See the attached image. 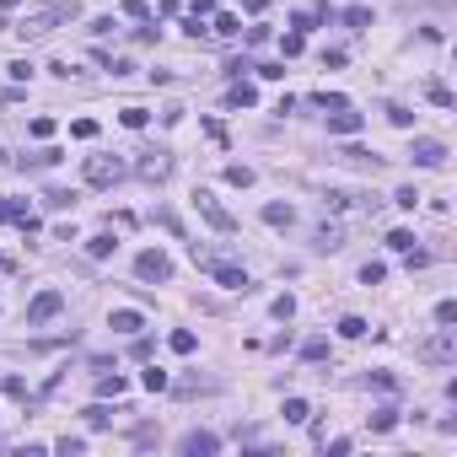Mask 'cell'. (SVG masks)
I'll use <instances>...</instances> for the list:
<instances>
[{"mask_svg":"<svg viewBox=\"0 0 457 457\" xmlns=\"http://www.w3.org/2000/svg\"><path fill=\"white\" fill-rule=\"evenodd\" d=\"M194 264H199L215 285H226V291H253V280H248L242 264H231V258H221V253H205L199 242H194Z\"/></svg>","mask_w":457,"mask_h":457,"instance_id":"obj_1","label":"cell"},{"mask_svg":"<svg viewBox=\"0 0 457 457\" xmlns=\"http://www.w3.org/2000/svg\"><path fill=\"white\" fill-rule=\"evenodd\" d=\"M76 17V11H70V6H65V0H49V6H33V11H27V17H22V38H43V33H49V27H60V22H70Z\"/></svg>","mask_w":457,"mask_h":457,"instance_id":"obj_2","label":"cell"},{"mask_svg":"<svg viewBox=\"0 0 457 457\" xmlns=\"http://www.w3.org/2000/svg\"><path fill=\"white\" fill-rule=\"evenodd\" d=\"M419 360H431V366H452L457 360V329L452 323H441V329L419 344Z\"/></svg>","mask_w":457,"mask_h":457,"instance_id":"obj_3","label":"cell"},{"mask_svg":"<svg viewBox=\"0 0 457 457\" xmlns=\"http://www.w3.org/2000/svg\"><path fill=\"white\" fill-rule=\"evenodd\" d=\"M81 172H86V183H92V188H113L119 178H124V162L97 151V156H86V162H81Z\"/></svg>","mask_w":457,"mask_h":457,"instance_id":"obj_4","label":"cell"},{"mask_svg":"<svg viewBox=\"0 0 457 457\" xmlns=\"http://www.w3.org/2000/svg\"><path fill=\"white\" fill-rule=\"evenodd\" d=\"M65 312V296L60 291H38L33 301H27V329H43V323H54Z\"/></svg>","mask_w":457,"mask_h":457,"instance_id":"obj_5","label":"cell"},{"mask_svg":"<svg viewBox=\"0 0 457 457\" xmlns=\"http://www.w3.org/2000/svg\"><path fill=\"white\" fill-rule=\"evenodd\" d=\"M194 210H199V215H205V221H210L215 231H237V221H231V210L221 205V199H215L210 188H199V194H194Z\"/></svg>","mask_w":457,"mask_h":457,"instance_id":"obj_6","label":"cell"},{"mask_svg":"<svg viewBox=\"0 0 457 457\" xmlns=\"http://www.w3.org/2000/svg\"><path fill=\"white\" fill-rule=\"evenodd\" d=\"M135 274H140V280H156V285H162V280H172V258H167L162 248H146L140 258H135Z\"/></svg>","mask_w":457,"mask_h":457,"instance_id":"obj_7","label":"cell"},{"mask_svg":"<svg viewBox=\"0 0 457 457\" xmlns=\"http://www.w3.org/2000/svg\"><path fill=\"white\" fill-rule=\"evenodd\" d=\"M409 162H415V167H441V162H447V146L431 140V135H419L415 151H409Z\"/></svg>","mask_w":457,"mask_h":457,"instance_id":"obj_8","label":"cell"},{"mask_svg":"<svg viewBox=\"0 0 457 457\" xmlns=\"http://www.w3.org/2000/svg\"><path fill=\"white\" fill-rule=\"evenodd\" d=\"M178 452H183V457H210V452H221V436H210V431H188V436L178 441Z\"/></svg>","mask_w":457,"mask_h":457,"instance_id":"obj_9","label":"cell"},{"mask_svg":"<svg viewBox=\"0 0 457 457\" xmlns=\"http://www.w3.org/2000/svg\"><path fill=\"white\" fill-rule=\"evenodd\" d=\"M360 124H366V119H360V113H355L350 103L329 113V135H344V140H350V135H360Z\"/></svg>","mask_w":457,"mask_h":457,"instance_id":"obj_10","label":"cell"},{"mask_svg":"<svg viewBox=\"0 0 457 457\" xmlns=\"http://www.w3.org/2000/svg\"><path fill=\"white\" fill-rule=\"evenodd\" d=\"M135 172H140V178H146V183H162L167 172H172V156H167V151H146V156H140V167H135Z\"/></svg>","mask_w":457,"mask_h":457,"instance_id":"obj_11","label":"cell"},{"mask_svg":"<svg viewBox=\"0 0 457 457\" xmlns=\"http://www.w3.org/2000/svg\"><path fill=\"white\" fill-rule=\"evenodd\" d=\"M108 329H113V333H140V329H146V312H135V307H119L113 317H108Z\"/></svg>","mask_w":457,"mask_h":457,"instance_id":"obj_12","label":"cell"},{"mask_svg":"<svg viewBox=\"0 0 457 457\" xmlns=\"http://www.w3.org/2000/svg\"><path fill=\"white\" fill-rule=\"evenodd\" d=\"M312 242H317V248H323V253L344 248V226H339V221H323V226H317V237H312Z\"/></svg>","mask_w":457,"mask_h":457,"instance_id":"obj_13","label":"cell"},{"mask_svg":"<svg viewBox=\"0 0 457 457\" xmlns=\"http://www.w3.org/2000/svg\"><path fill=\"white\" fill-rule=\"evenodd\" d=\"M60 156H65V151H54V146H49V151H38V156H22V172H38V167H60Z\"/></svg>","mask_w":457,"mask_h":457,"instance_id":"obj_14","label":"cell"},{"mask_svg":"<svg viewBox=\"0 0 457 457\" xmlns=\"http://www.w3.org/2000/svg\"><path fill=\"white\" fill-rule=\"evenodd\" d=\"M231 103H237V108H253V103H258V86L237 76V81H231Z\"/></svg>","mask_w":457,"mask_h":457,"instance_id":"obj_15","label":"cell"},{"mask_svg":"<svg viewBox=\"0 0 457 457\" xmlns=\"http://www.w3.org/2000/svg\"><path fill=\"white\" fill-rule=\"evenodd\" d=\"M124 388H129V382H124V376H119V372H113V376H97V398H124Z\"/></svg>","mask_w":457,"mask_h":457,"instance_id":"obj_16","label":"cell"},{"mask_svg":"<svg viewBox=\"0 0 457 457\" xmlns=\"http://www.w3.org/2000/svg\"><path fill=\"white\" fill-rule=\"evenodd\" d=\"M43 205H49V210H76V188H49Z\"/></svg>","mask_w":457,"mask_h":457,"instance_id":"obj_17","label":"cell"},{"mask_svg":"<svg viewBox=\"0 0 457 457\" xmlns=\"http://www.w3.org/2000/svg\"><path fill=\"white\" fill-rule=\"evenodd\" d=\"M280 415H285V425H307V398H285V409H280Z\"/></svg>","mask_w":457,"mask_h":457,"instance_id":"obj_18","label":"cell"},{"mask_svg":"<svg viewBox=\"0 0 457 457\" xmlns=\"http://www.w3.org/2000/svg\"><path fill=\"white\" fill-rule=\"evenodd\" d=\"M393 425H398V409H393V404H382V409L372 415V431H376V436H388Z\"/></svg>","mask_w":457,"mask_h":457,"instance_id":"obj_19","label":"cell"},{"mask_svg":"<svg viewBox=\"0 0 457 457\" xmlns=\"http://www.w3.org/2000/svg\"><path fill=\"white\" fill-rule=\"evenodd\" d=\"M264 221H269V226H291V221H296V210L274 199V205H264Z\"/></svg>","mask_w":457,"mask_h":457,"instance_id":"obj_20","label":"cell"},{"mask_svg":"<svg viewBox=\"0 0 457 457\" xmlns=\"http://www.w3.org/2000/svg\"><path fill=\"white\" fill-rule=\"evenodd\" d=\"M210 33H215V38H237V33H242V22L231 17V11H221V17H215V27H210Z\"/></svg>","mask_w":457,"mask_h":457,"instance_id":"obj_21","label":"cell"},{"mask_svg":"<svg viewBox=\"0 0 457 457\" xmlns=\"http://www.w3.org/2000/svg\"><path fill=\"white\" fill-rule=\"evenodd\" d=\"M323 355H329V339H323V333L301 339V360H323Z\"/></svg>","mask_w":457,"mask_h":457,"instance_id":"obj_22","label":"cell"},{"mask_svg":"<svg viewBox=\"0 0 457 457\" xmlns=\"http://www.w3.org/2000/svg\"><path fill=\"white\" fill-rule=\"evenodd\" d=\"M323 205H329V210H350V205H360V194H344V188H329V194H323Z\"/></svg>","mask_w":457,"mask_h":457,"instance_id":"obj_23","label":"cell"},{"mask_svg":"<svg viewBox=\"0 0 457 457\" xmlns=\"http://www.w3.org/2000/svg\"><path fill=\"white\" fill-rule=\"evenodd\" d=\"M86 425H92V431H108V425H113V409H108V404H92V409H86Z\"/></svg>","mask_w":457,"mask_h":457,"instance_id":"obj_24","label":"cell"},{"mask_svg":"<svg viewBox=\"0 0 457 457\" xmlns=\"http://www.w3.org/2000/svg\"><path fill=\"white\" fill-rule=\"evenodd\" d=\"M140 382H146V393H167V388H172V376H167L162 366H151V372L140 376Z\"/></svg>","mask_w":457,"mask_h":457,"instance_id":"obj_25","label":"cell"},{"mask_svg":"<svg viewBox=\"0 0 457 457\" xmlns=\"http://www.w3.org/2000/svg\"><path fill=\"white\" fill-rule=\"evenodd\" d=\"M339 17L350 22L355 33H360V27H372V6H350V11H339Z\"/></svg>","mask_w":457,"mask_h":457,"instance_id":"obj_26","label":"cell"},{"mask_svg":"<svg viewBox=\"0 0 457 457\" xmlns=\"http://www.w3.org/2000/svg\"><path fill=\"white\" fill-rule=\"evenodd\" d=\"M425 97H431L436 108H452V86H447V81H431V86H425Z\"/></svg>","mask_w":457,"mask_h":457,"instance_id":"obj_27","label":"cell"},{"mask_svg":"<svg viewBox=\"0 0 457 457\" xmlns=\"http://www.w3.org/2000/svg\"><path fill=\"white\" fill-rule=\"evenodd\" d=\"M269 312L280 317V323H291V317H296V296H291V291H285V296H274V307H269Z\"/></svg>","mask_w":457,"mask_h":457,"instance_id":"obj_28","label":"cell"},{"mask_svg":"<svg viewBox=\"0 0 457 457\" xmlns=\"http://www.w3.org/2000/svg\"><path fill=\"white\" fill-rule=\"evenodd\" d=\"M280 49H285V60H296V54H301V49H307V33H285V38H280Z\"/></svg>","mask_w":457,"mask_h":457,"instance_id":"obj_29","label":"cell"},{"mask_svg":"<svg viewBox=\"0 0 457 457\" xmlns=\"http://www.w3.org/2000/svg\"><path fill=\"white\" fill-rule=\"evenodd\" d=\"M226 183L248 188V183H253V167H248V162H231V167H226Z\"/></svg>","mask_w":457,"mask_h":457,"instance_id":"obj_30","label":"cell"},{"mask_svg":"<svg viewBox=\"0 0 457 457\" xmlns=\"http://www.w3.org/2000/svg\"><path fill=\"white\" fill-rule=\"evenodd\" d=\"M339 333L344 339H366V317H339Z\"/></svg>","mask_w":457,"mask_h":457,"instance_id":"obj_31","label":"cell"},{"mask_svg":"<svg viewBox=\"0 0 457 457\" xmlns=\"http://www.w3.org/2000/svg\"><path fill=\"white\" fill-rule=\"evenodd\" d=\"M167 344H172V350H178V355H194V344H199V339H194V333H188V329H178V333H172V339H167Z\"/></svg>","mask_w":457,"mask_h":457,"instance_id":"obj_32","label":"cell"},{"mask_svg":"<svg viewBox=\"0 0 457 457\" xmlns=\"http://www.w3.org/2000/svg\"><path fill=\"white\" fill-rule=\"evenodd\" d=\"M119 119H124V129H146V124H151V113H146V108H124Z\"/></svg>","mask_w":457,"mask_h":457,"instance_id":"obj_33","label":"cell"},{"mask_svg":"<svg viewBox=\"0 0 457 457\" xmlns=\"http://www.w3.org/2000/svg\"><path fill=\"white\" fill-rule=\"evenodd\" d=\"M54 452H65V457H81V452H86V441H81V436H60V441H54Z\"/></svg>","mask_w":457,"mask_h":457,"instance_id":"obj_34","label":"cell"},{"mask_svg":"<svg viewBox=\"0 0 457 457\" xmlns=\"http://www.w3.org/2000/svg\"><path fill=\"white\" fill-rule=\"evenodd\" d=\"M17 215H27V199H0V221H17Z\"/></svg>","mask_w":457,"mask_h":457,"instance_id":"obj_35","label":"cell"},{"mask_svg":"<svg viewBox=\"0 0 457 457\" xmlns=\"http://www.w3.org/2000/svg\"><path fill=\"white\" fill-rule=\"evenodd\" d=\"M70 135H76V140H97V119H76Z\"/></svg>","mask_w":457,"mask_h":457,"instance_id":"obj_36","label":"cell"},{"mask_svg":"<svg viewBox=\"0 0 457 457\" xmlns=\"http://www.w3.org/2000/svg\"><path fill=\"white\" fill-rule=\"evenodd\" d=\"M86 253H92V258H108V253H113V237H108V231H103V237H92Z\"/></svg>","mask_w":457,"mask_h":457,"instance_id":"obj_37","label":"cell"},{"mask_svg":"<svg viewBox=\"0 0 457 457\" xmlns=\"http://www.w3.org/2000/svg\"><path fill=\"white\" fill-rule=\"evenodd\" d=\"M382 274H388V264H376V258H372V264L360 269V285H382Z\"/></svg>","mask_w":457,"mask_h":457,"instance_id":"obj_38","label":"cell"},{"mask_svg":"<svg viewBox=\"0 0 457 457\" xmlns=\"http://www.w3.org/2000/svg\"><path fill=\"white\" fill-rule=\"evenodd\" d=\"M6 76H11V81H33V65H27V60H11V65H6Z\"/></svg>","mask_w":457,"mask_h":457,"instance_id":"obj_39","label":"cell"},{"mask_svg":"<svg viewBox=\"0 0 457 457\" xmlns=\"http://www.w3.org/2000/svg\"><path fill=\"white\" fill-rule=\"evenodd\" d=\"M388 248H393V253H409V248H415V231H393V237H388Z\"/></svg>","mask_w":457,"mask_h":457,"instance_id":"obj_40","label":"cell"},{"mask_svg":"<svg viewBox=\"0 0 457 457\" xmlns=\"http://www.w3.org/2000/svg\"><path fill=\"white\" fill-rule=\"evenodd\" d=\"M388 119H393L398 129H409V124H415V113H409V108H404V103H393V108H388Z\"/></svg>","mask_w":457,"mask_h":457,"instance_id":"obj_41","label":"cell"},{"mask_svg":"<svg viewBox=\"0 0 457 457\" xmlns=\"http://www.w3.org/2000/svg\"><path fill=\"white\" fill-rule=\"evenodd\" d=\"M124 17H135V22H151V6H146V0H124Z\"/></svg>","mask_w":457,"mask_h":457,"instance_id":"obj_42","label":"cell"},{"mask_svg":"<svg viewBox=\"0 0 457 457\" xmlns=\"http://www.w3.org/2000/svg\"><path fill=\"white\" fill-rule=\"evenodd\" d=\"M350 103V97H339V92H317V108H323V113H333V108H344Z\"/></svg>","mask_w":457,"mask_h":457,"instance_id":"obj_43","label":"cell"},{"mask_svg":"<svg viewBox=\"0 0 457 457\" xmlns=\"http://www.w3.org/2000/svg\"><path fill=\"white\" fill-rule=\"evenodd\" d=\"M183 33H188V38H194V43H199V38H210V27H205V22H199V17H188V22H183Z\"/></svg>","mask_w":457,"mask_h":457,"instance_id":"obj_44","label":"cell"},{"mask_svg":"<svg viewBox=\"0 0 457 457\" xmlns=\"http://www.w3.org/2000/svg\"><path fill=\"white\" fill-rule=\"evenodd\" d=\"M393 205H404V210H415V205H419V188H398V194H393Z\"/></svg>","mask_w":457,"mask_h":457,"instance_id":"obj_45","label":"cell"},{"mask_svg":"<svg viewBox=\"0 0 457 457\" xmlns=\"http://www.w3.org/2000/svg\"><path fill=\"white\" fill-rule=\"evenodd\" d=\"M27 129H33L38 140H49V135H54V119H43V113H38V119H33V124H27Z\"/></svg>","mask_w":457,"mask_h":457,"instance_id":"obj_46","label":"cell"},{"mask_svg":"<svg viewBox=\"0 0 457 457\" xmlns=\"http://www.w3.org/2000/svg\"><path fill=\"white\" fill-rule=\"evenodd\" d=\"M156 33H162V27H156V22H146V27H135V43H156Z\"/></svg>","mask_w":457,"mask_h":457,"instance_id":"obj_47","label":"cell"},{"mask_svg":"<svg viewBox=\"0 0 457 457\" xmlns=\"http://www.w3.org/2000/svg\"><path fill=\"white\" fill-rule=\"evenodd\" d=\"M312 22H317V11H296V17H291V27H296V33H307Z\"/></svg>","mask_w":457,"mask_h":457,"instance_id":"obj_48","label":"cell"},{"mask_svg":"<svg viewBox=\"0 0 457 457\" xmlns=\"http://www.w3.org/2000/svg\"><path fill=\"white\" fill-rule=\"evenodd\" d=\"M436 323H457V301H441V307H436Z\"/></svg>","mask_w":457,"mask_h":457,"instance_id":"obj_49","label":"cell"},{"mask_svg":"<svg viewBox=\"0 0 457 457\" xmlns=\"http://www.w3.org/2000/svg\"><path fill=\"white\" fill-rule=\"evenodd\" d=\"M205 11H215V0H194V17H205Z\"/></svg>","mask_w":457,"mask_h":457,"instance_id":"obj_50","label":"cell"},{"mask_svg":"<svg viewBox=\"0 0 457 457\" xmlns=\"http://www.w3.org/2000/svg\"><path fill=\"white\" fill-rule=\"evenodd\" d=\"M242 6H248L253 17H258V11H269V0H242Z\"/></svg>","mask_w":457,"mask_h":457,"instance_id":"obj_51","label":"cell"},{"mask_svg":"<svg viewBox=\"0 0 457 457\" xmlns=\"http://www.w3.org/2000/svg\"><path fill=\"white\" fill-rule=\"evenodd\" d=\"M17 6H22V0H0V11H17Z\"/></svg>","mask_w":457,"mask_h":457,"instance_id":"obj_52","label":"cell"},{"mask_svg":"<svg viewBox=\"0 0 457 457\" xmlns=\"http://www.w3.org/2000/svg\"><path fill=\"white\" fill-rule=\"evenodd\" d=\"M0 269H11V258H6V253H0Z\"/></svg>","mask_w":457,"mask_h":457,"instance_id":"obj_53","label":"cell"}]
</instances>
